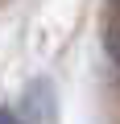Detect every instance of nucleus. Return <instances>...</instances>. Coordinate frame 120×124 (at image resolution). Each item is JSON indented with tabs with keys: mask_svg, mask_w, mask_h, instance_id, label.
Wrapping results in <instances>:
<instances>
[{
	"mask_svg": "<svg viewBox=\"0 0 120 124\" xmlns=\"http://www.w3.org/2000/svg\"><path fill=\"white\" fill-rule=\"evenodd\" d=\"M112 4H116V8H120V0H112Z\"/></svg>",
	"mask_w": 120,
	"mask_h": 124,
	"instance_id": "obj_3",
	"label": "nucleus"
},
{
	"mask_svg": "<svg viewBox=\"0 0 120 124\" xmlns=\"http://www.w3.org/2000/svg\"><path fill=\"white\" fill-rule=\"evenodd\" d=\"M0 124H21V120H17V116H13L8 108H0Z\"/></svg>",
	"mask_w": 120,
	"mask_h": 124,
	"instance_id": "obj_2",
	"label": "nucleus"
},
{
	"mask_svg": "<svg viewBox=\"0 0 120 124\" xmlns=\"http://www.w3.org/2000/svg\"><path fill=\"white\" fill-rule=\"evenodd\" d=\"M108 54H112V62H116V66H120V29H108Z\"/></svg>",
	"mask_w": 120,
	"mask_h": 124,
	"instance_id": "obj_1",
	"label": "nucleus"
}]
</instances>
